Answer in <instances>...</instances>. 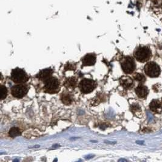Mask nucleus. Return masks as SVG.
Listing matches in <instances>:
<instances>
[{"mask_svg": "<svg viewBox=\"0 0 162 162\" xmlns=\"http://www.w3.org/2000/svg\"><path fill=\"white\" fill-rule=\"evenodd\" d=\"M152 56L151 51L146 46H141L135 50L134 52V57L137 60L140 62H147Z\"/></svg>", "mask_w": 162, "mask_h": 162, "instance_id": "obj_1", "label": "nucleus"}, {"mask_svg": "<svg viewBox=\"0 0 162 162\" xmlns=\"http://www.w3.org/2000/svg\"><path fill=\"white\" fill-rule=\"evenodd\" d=\"M60 82L55 77H49L44 81V90L46 92L51 94L57 93L59 91Z\"/></svg>", "mask_w": 162, "mask_h": 162, "instance_id": "obj_2", "label": "nucleus"}, {"mask_svg": "<svg viewBox=\"0 0 162 162\" xmlns=\"http://www.w3.org/2000/svg\"><path fill=\"white\" fill-rule=\"evenodd\" d=\"M11 79L15 83L22 84L28 80V76L26 72L21 68L13 69L11 73Z\"/></svg>", "mask_w": 162, "mask_h": 162, "instance_id": "obj_3", "label": "nucleus"}, {"mask_svg": "<svg viewBox=\"0 0 162 162\" xmlns=\"http://www.w3.org/2000/svg\"><path fill=\"white\" fill-rule=\"evenodd\" d=\"M145 72L150 77H157L160 74V68L158 64L154 62L147 63L145 66Z\"/></svg>", "mask_w": 162, "mask_h": 162, "instance_id": "obj_4", "label": "nucleus"}, {"mask_svg": "<svg viewBox=\"0 0 162 162\" xmlns=\"http://www.w3.org/2000/svg\"><path fill=\"white\" fill-rule=\"evenodd\" d=\"M122 69L126 74H131L135 71V63L133 58L127 56L123 58L121 62Z\"/></svg>", "mask_w": 162, "mask_h": 162, "instance_id": "obj_5", "label": "nucleus"}, {"mask_svg": "<svg viewBox=\"0 0 162 162\" xmlns=\"http://www.w3.org/2000/svg\"><path fill=\"white\" fill-rule=\"evenodd\" d=\"M96 86L95 81L89 79H84L80 82L79 88L83 93L87 94L93 90Z\"/></svg>", "mask_w": 162, "mask_h": 162, "instance_id": "obj_6", "label": "nucleus"}, {"mask_svg": "<svg viewBox=\"0 0 162 162\" xmlns=\"http://www.w3.org/2000/svg\"><path fill=\"white\" fill-rule=\"evenodd\" d=\"M27 91L28 88L26 85L20 84L13 86L11 90V93L12 95L15 98H21L27 94Z\"/></svg>", "mask_w": 162, "mask_h": 162, "instance_id": "obj_7", "label": "nucleus"}, {"mask_svg": "<svg viewBox=\"0 0 162 162\" xmlns=\"http://www.w3.org/2000/svg\"><path fill=\"white\" fill-rule=\"evenodd\" d=\"M149 108L152 112L160 114L162 112V102L158 100H153L149 104Z\"/></svg>", "mask_w": 162, "mask_h": 162, "instance_id": "obj_8", "label": "nucleus"}, {"mask_svg": "<svg viewBox=\"0 0 162 162\" xmlns=\"http://www.w3.org/2000/svg\"><path fill=\"white\" fill-rule=\"evenodd\" d=\"M96 62V56L94 54H87L82 59V63L84 66H92Z\"/></svg>", "mask_w": 162, "mask_h": 162, "instance_id": "obj_9", "label": "nucleus"}, {"mask_svg": "<svg viewBox=\"0 0 162 162\" xmlns=\"http://www.w3.org/2000/svg\"><path fill=\"white\" fill-rule=\"evenodd\" d=\"M135 93L140 98H146L149 93V90L146 86L141 84L136 88Z\"/></svg>", "mask_w": 162, "mask_h": 162, "instance_id": "obj_10", "label": "nucleus"}, {"mask_svg": "<svg viewBox=\"0 0 162 162\" xmlns=\"http://www.w3.org/2000/svg\"><path fill=\"white\" fill-rule=\"evenodd\" d=\"M52 72H53V71H52L51 68H47V69H43V70L40 72L38 74L36 77L41 80L46 81V80H47L49 77H51V75L52 74Z\"/></svg>", "mask_w": 162, "mask_h": 162, "instance_id": "obj_11", "label": "nucleus"}, {"mask_svg": "<svg viewBox=\"0 0 162 162\" xmlns=\"http://www.w3.org/2000/svg\"><path fill=\"white\" fill-rule=\"evenodd\" d=\"M120 84L126 89H129L133 86V80L129 77H123L120 80Z\"/></svg>", "mask_w": 162, "mask_h": 162, "instance_id": "obj_12", "label": "nucleus"}, {"mask_svg": "<svg viewBox=\"0 0 162 162\" xmlns=\"http://www.w3.org/2000/svg\"><path fill=\"white\" fill-rule=\"evenodd\" d=\"M9 134L11 137L14 138L20 135L21 134V132H20V130L17 127H12L9 131Z\"/></svg>", "mask_w": 162, "mask_h": 162, "instance_id": "obj_13", "label": "nucleus"}, {"mask_svg": "<svg viewBox=\"0 0 162 162\" xmlns=\"http://www.w3.org/2000/svg\"><path fill=\"white\" fill-rule=\"evenodd\" d=\"M65 85L67 87L70 88H75L77 85V79L75 78H70L66 81V83H65Z\"/></svg>", "mask_w": 162, "mask_h": 162, "instance_id": "obj_14", "label": "nucleus"}, {"mask_svg": "<svg viewBox=\"0 0 162 162\" xmlns=\"http://www.w3.org/2000/svg\"><path fill=\"white\" fill-rule=\"evenodd\" d=\"M134 79L140 83H144L146 81V77L144 75L141 73H136L134 76Z\"/></svg>", "mask_w": 162, "mask_h": 162, "instance_id": "obj_15", "label": "nucleus"}, {"mask_svg": "<svg viewBox=\"0 0 162 162\" xmlns=\"http://www.w3.org/2000/svg\"><path fill=\"white\" fill-rule=\"evenodd\" d=\"M0 94H1V100H3L5 99L7 96V90L6 87L4 85H1L0 87Z\"/></svg>", "mask_w": 162, "mask_h": 162, "instance_id": "obj_16", "label": "nucleus"}, {"mask_svg": "<svg viewBox=\"0 0 162 162\" xmlns=\"http://www.w3.org/2000/svg\"><path fill=\"white\" fill-rule=\"evenodd\" d=\"M62 101L66 104H69L72 102V98L69 94H64L62 96Z\"/></svg>", "mask_w": 162, "mask_h": 162, "instance_id": "obj_17", "label": "nucleus"}, {"mask_svg": "<svg viewBox=\"0 0 162 162\" xmlns=\"http://www.w3.org/2000/svg\"><path fill=\"white\" fill-rule=\"evenodd\" d=\"M131 110L134 114L141 113V108L138 104L132 105V107H131Z\"/></svg>", "mask_w": 162, "mask_h": 162, "instance_id": "obj_18", "label": "nucleus"}, {"mask_svg": "<svg viewBox=\"0 0 162 162\" xmlns=\"http://www.w3.org/2000/svg\"><path fill=\"white\" fill-rule=\"evenodd\" d=\"M94 156H95L94 155H92V154L87 155V156H85V158H86V159H91V158H93Z\"/></svg>", "mask_w": 162, "mask_h": 162, "instance_id": "obj_19", "label": "nucleus"}, {"mask_svg": "<svg viewBox=\"0 0 162 162\" xmlns=\"http://www.w3.org/2000/svg\"><path fill=\"white\" fill-rule=\"evenodd\" d=\"M118 162H127V161L125 158H120Z\"/></svg>", "mask_w": 162, "mask_h": 162, "instance_id": "obj_20", "label": "nucleus"}, {"mask_svg": "<svg viewBox=\"0 0 162 162\" xmlns=\"http://www.w3.org/2000/svg\"><path fill=\"white\" fill-rule=\"evenodd\" d=\"M13 162H19V160H18V158H16V159H15L14 160H13Z\"/></svg>", "mask_w": 162, "mask_h": 162, "instance_id": "obj_21", "label": "nucleus"}, {"mask_svg": "<svg viewBox=\"0 0 162 162\" xmlns=\"http://www.w3.org/2000/svg\"><path fill=\"white\" fill-rule=\"evenodd\" d=\"M57 158H55V159L53 161V162H57Z\"/></svg>", "mask_w": 162, "mask_h": 162, "instance_id": "obj_22", "label": "nucleus"}, {"mask_svg": "<svg viewBox=\"0 0 162 162\" xmlns=\"http://www.w3.org/2000/svg\"><path fill=\"white\" fill-rule=\"evenodd\" d=\"M81 162V161L80 160V161H78V162Z\"/></svg>", "mask_w": 162, "mask_h": 162, "instance_id": "obj_23", "label": "nucleus"}, {"mask_svg": "<svg viewBox=\"0 0 162 162\" xmlns=\"http://www.w3.org/2000/svg\"></svg>", "mask_w": 162, "mask_h": 162, "instance_id": "obj_24", "label": "nucleus"}]
</instances>
